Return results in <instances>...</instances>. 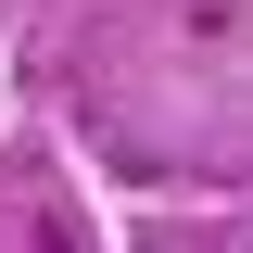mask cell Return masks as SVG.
<instances>
[{"mask_svg": "<svg viewBox=\"0 0 253 253\" xmlns=\"http://www.w3.org/2000/svg\"><path fill=\"white\" fill-rule=\"evenodd\" d=\"M38 253H76V241H63V228H51V241H38Z\"/></svg>", "mask_w": 253, "mask_h": 253, "instance_id": "obj_1", "label": "cell"}]
</instances>
